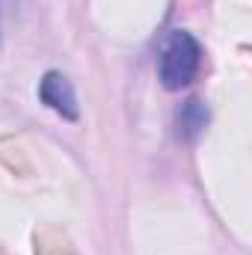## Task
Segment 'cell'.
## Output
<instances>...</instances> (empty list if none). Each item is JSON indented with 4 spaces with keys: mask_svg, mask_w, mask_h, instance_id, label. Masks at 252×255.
<instances>
[{
    "mask_svg": "<svg viewBox=\"0 0 252 255\" xmlns=\"http://www.w3.org/2000/svg\"><path fill=\"white\" fill-rule=\"evenodd\" d=\"M0 33H3V0H0Z\"/></svg>",
    "mask_w": 252,
    "mask_h": 255,
    "instance_id": "277c9868",
    "label": "cell"
},
{
    "mask_svg": "<svg viewBox=\"0 0 252 255\" xmlns=\"http://www.w3.org/2000/svg\"><path fill=\"white\" fill-rule=\"evenodd\" d=\"M39 98L42 104H48L54 113H60L68 122H77L80 116V107H77V95H74V86L71 80L65 77L63 71H48L39 83Z\"/></svg>",
    "mask_w": 252,
    "mask_h": 255,
    "instance_id": "7a4b0ae2",
    "label": "cell"
},
{
    "mask_svg": "<svg viewBox=\"0 0 252 255\" xmlns=\"http://www.w3.org/2000/svg\"><path fill=\"white\" fill-rule=\"evenodd\" d=\"M208 125V107L199 98H190L178 113V136L184 139H196L202 133V128Z\"/></svg>",
    "mask_w": 252,
    "mask_h": 255,
    "instance_id": "3957f363",
    "label": "cell"
},
{
    "mask_svg": "<svg viewBox=\"0 0 252 255\" xmlns=\"http://www.w3.org/2000/svg\"><path fill=\"white\" fill-rule=\"evenodd\" d=\"M199 68H202V45L196 42V36H190L187 30H172L157 60V77L163 89L178 92L190 86Z\"/></svg>",
    "mask_w": 252,
    "mask_h": 255,
    "instance_id": "6da1fadb",
    "label": "cell"
}]
</instances>
